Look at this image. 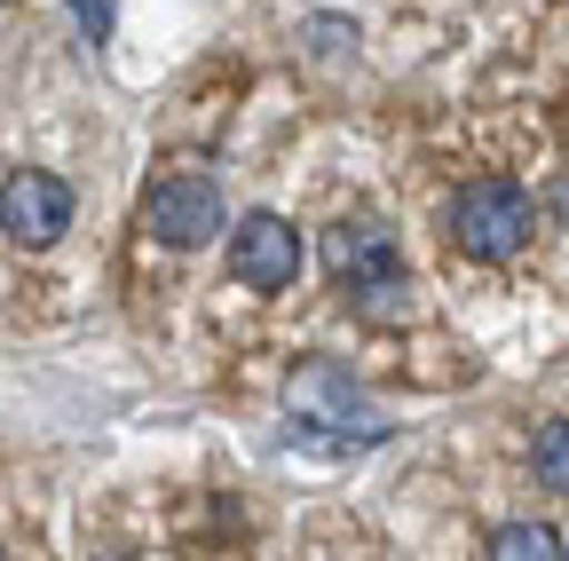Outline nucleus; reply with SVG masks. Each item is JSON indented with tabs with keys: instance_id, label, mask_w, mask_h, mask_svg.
<instances>
[{
	"instance_id": "nucleus-1",
	"label": "nucleus",
	"mask_w": 569,
	"mask_h": 561,
	"mask_svg": "<svg viewBox=\"0 0 569 561\" xmlns=\"http://www.w3.org/2000/svg\"><path fill=\"white\" fill-rule=\"evenodd\" d=\"M284 419H293V443H309V451H365V443H388L380 403L356 388L332 357H309L293 380H284Z\"/></svg>"
},
{
	"instance_id": "nucleus-9",
	"label": "nucleus",
	"mask_w": 569,
	"mask_h": 561,
	"mask_svg": "<svg viewBox=\"0 0 569 561\" xmlns=\"http://www.w3.org/2000/svg\"><path fill=\"white\" fill-rule=\"evenodd\" d=\"M63 9H71V24L88 32V48H103L111 24H119V0H63Z\"/></svg>"
},
{
	"instance_id": "nucleus-7",
	"label": "nucleus",
	"mask_w": 569,
	"mask_h": 561,
	"mask_svg": "<svg viewBox=\"0 0 569 561\" xmlns=\"http://www.w3.org/2000/svg\"><path fill=\"white\" fill-rule=\"evenodd\" d=\"M482 553L490 561H561V530L553 522H507V530H490Z\"/></svg>"
},
{
	"instance_id": "nucleus-10",
	"label": "nucleus",
	"mask_w": 569,
	"mask_h": 561,
	"mask_svg": "<svg viewBox=\"0 0 569 561\" xmlns=\"http://www.w3.org/2000/svg\"><path fill=\"white\" fill-rule=\"evenodd\" d=\"M309 40H317V48H325V56H332V48H340V56H348V40H356V32H348V24H332V17H317V24H309Z\"/></svg>"
},
{
	"instance_id": "nucleus-5",
	"label": "nucleus",
	"mask_w": 569,
	"mask_h": 561,
	"mask_svg": "<svg viewBox=\"0 0 569 561\" xmlns=\"http://www.w3.org/2000/svg\"><path fill=\"white\" fill-rule=\"evenodd\" d=\"M0 230H9L24 253H48L71 230V190L56 174H40V167H17L0 182Z\"/></svg>"
},
{
	"instance_id": "nucleus-8",
	"label": "nucleus",
	"mask_w": 569,
	"mask_h": 561,
	"mask_svg": "<svg viewBox=\"0 0 569 561\" xmlns=\"http://www.w3.org/2000/svg\"><path fill=\"white\" fill-rule=\"evenodd\" d=\"M530 467H538V482H546V490H569V419H546V428H538Z\"/></svg>"
},
{
	"instance_id": "nucleus-4",
	"label": "nucleus",
	"mask_w": 569,
	"mask_h": 561,
	"mask_svg": "<svg viewBox=\"0 0 569 561\" xmlns=\"http://www.w3.org/2000/svg\"><path fill=\"white\" fill-rule=\"evenodd\" d=\"M142 230H151L159 246H174V253L213 246V230H230L222 190H213L206 174H174V182H159L151 198H142Z\"/></svg>"
},
{
	"instance_id": "nucleus-6",
	"label": "nucleus",
	"mask_w": 569,
	"mask_h": 561,
	"mask_svg": "<svg viewBox=\"0 0 569 561\" xmlns=\"http://www.w3.org/2000/svg\"><path fill=\"white\" fill-rule=\"evenodd\" d=\"M230 269L246 277L253 293H284L301 277V230L277 222V214H246L230 230Z\"/></svg>"
},
{
	"instance_id": "nucleus-3",
	"label": "nucleus",
	"mask_w": 569,
	"mask_h": 561,
	"mask_svg": "<svg viewBox=\"0 0 569 561\" xmlns=\"http://www.w3.org/2000/svg\"><path fill=\"white\" fill-rule=\"evenodd\" d=\"M530 230H538V214H530V198L515 182H475L451 206V246L467 261H515L530 246Z\"/></svg>"
},
{
	"instance_id": "nucleus-2",
	"label": "nucleus",
	"mask_w": 569,
	"mask_h": 561,
	"mask_svg": "<svg viewBox=\"0 0 569 561\" xmlns=\"http://www.w3.org/2000/svg\"><path fill=\"white\" fill-rule=\"evenodd\" d=\"M325 269L365 324H403L411 317V269H403V246L380 222H332L325 230Z\"/></svg>"
}]
</instances>
